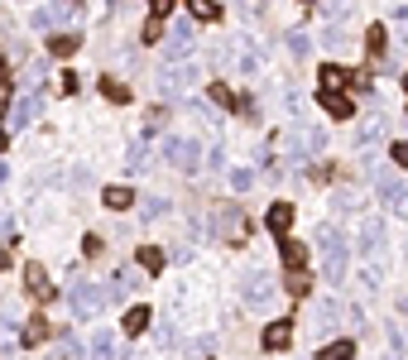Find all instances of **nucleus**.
<instances>
[{"label":"nucleus","mask_w":408,"mask_h":360,"mask_svg":"<svg viewBox=\"0 0 408 360\" xmlns=\"http://www.w3.org/2000/svg\"><path fill=\"white\" fill-rule=\"evenodd\" d=\"M317 245H322V255H326V278L336 283V278L346 274V240H341V231H336V226H322V231H317Z\"/></svg>","instance_id":"nucleus-1"},{"label":"nucleus","mask_w":408,"mask_h":360,"mask_svg":"<svg viewBox=\"0 0 408 360\" xmlns=\"http://www.w3.org/2000/svg\"><path fill=\"white\" fill-rule=\"evenodd\" d=\"M106 298H115V288H91V283H72V312L77 317H96L101 307H106Z\"/></svg>","instance_id":"nucleus-2"},{"label":"nucleus","mask_w":408,"mask_h":360,"mask_svg":"<svg viewBox=\"0 0 408 360\" xmlns=\"http://www.w3.org/2000/svg\"><path fill=\"white\" fill-rule=\"evenodd\" d=\"M163 154L183 168V173H192V168L202 164V144H197V139H188V135H173L168 144H163Z\"/></svg>","instance_id":"nucleus-3"},{"label":"nucleus","mask_w":408,"mask_h":360,"mask_svg":"<svg viewBox=\"0 0 408 360\" xmlns=\"http://www.w3.org/2000/svg\"><path fill=\"white\" fill-rule=\"evenodd\" d=\"M25 288H29V298H39V303L53 298V283H49V274H44L39 264H29V269H25Z\"/></svg>","instance_id":"nucleus-4"},{"label":"nucleus","mask_w":408,"mask_h":360,"mask_svg":"<svg viewBox=\"0 0 408 360\" xmlns=\"http://www.w3.org/2000/svg\"><path fill=\"white\" fill-rule=\"evenodd\" d=\"M44 111V101H39V96H25V101H15V106H10V130H25L29 120H34V115Z\"/></svg>","instance_id":"nucleus-5"},{"label":"nucleus","mask_w":408,"mask_h":360,"mask_svg":"<svg viewBox=\"0 0 408 360\" xmlns=\"http://www.w3.org/2000/svg\"><path fill=\"white\" fill-rule=\"evenodd\" d=\"M63 20H72V5H44V10H34V25L39 29H58Z\"/></svg>","instance_id":"nucleus-6"},{"label":"nucleus","mask_w":408,"mask_h":360,"mask_svg":"<svg viewBox=\"0 0 408 360\" xmlns=\"http://www.w3.org/2000/svg\"><path fill=\"white\" fill-rule=\"evenodd\" d=\"M288 341H293V322H269L264 327V346L269 351H288Z\"/></svg>","instance_id":"nucleus-7"},{"label":"nucleus","mask_w":408,"mask_h":360,"mask_svg":"<svg viewBox=\"0 0 408 360\" xmlns=\"http://www.w3.org/2000/svg\"><path fill=\"white\" fill-rule=\"evenodd\" d=\"M192 49V20H178L173 25V44H168V58H183Z\"/></svg>","instance_id":"nucleus-8"},{"label":"nucleus","mask_w":408,"mask_h":360,"mask_svg":"<svg viewBox=\"0 0 408 360\" xmlns=\"http://www.w3.org/2000/svg\"><path fill=\"white\" fill-rule=\"evenodd\" d=\"M322 111L336 115V120H351V96H341V91H322Z\"/></svg>","instance_id":"nucleus-9"},{"label":"nucleus","mask_w":408,"mask_h":360,"mask_svg":"<svg viewBox=\"0 0 408 360\" xmlns=\"http://www.w3.org/2000/svg\"><path fill=\"white\" fill-rule=\"evenodd\" d=\"M317 82H322V91H341V86L351 82V72H346V68H336V63H326L322 72H317Z\"/></svg>","instance_id":"nucleus-10"},{"label":"nucleus","mask_w":408,"mask_h":360,"mask_svg":"<svg viewBox=\"0 0 408 360\" xmlns=\"http://www.w3.org/2000/svg\"><path fill=\"white\" fill-rule=\"evenodd\" d=\"M279 255H283V269H288V274H302V259H307V250H302L298 240H283V245H279Z\"/></svg>","instance_id":"nucleus-11"},{"label":"nucleus","mask_w":408,"mask_h":360,"mask_svg":"<svg viewBox=\"0 0 408 360\" xmlns=\"http://www.w3.org/2000/svg\"><path fill=\"white\" fill-rule=\"evenodd\" d=\"M269 293H274V283L264 274H250V278H245V298H250V303H269Z\"/></svg>","instance_id":"nucleus-12"},{"label":"nucleus","mask_w":408,"mask_h":360,"mask_svg":"<svg viewBox=\"0 0 408 360\" xmlns=\"http://www.w3.org/2000/svg\"><path fill=\"white\" fill-rule=\"evenodd\" d=\"M293 226V207L288 202H274L269 207V231H288Z\"/></svg>","instance_id":"nucleus-13"},{"label":"nucleus","mask_w":408,"mask_h":360,"mask_svg":"<svg viewBox=\"0 0 408 360\" xmlns=\"http://www.w3.org/2000/svg\"><path fill=\"white\" fill-rule=\"evenodd\" d=\"M91 356H96V360H115V346H110V332H106V327L91 336Z\"/></svg>","instance_id":"nucleus-14"},{"label":"nucleus","mask_w":408,"mask_h":360,"mask_svg":"<svg viewBox=\"0 0 408 360\" xmlns=\"http://www.w3.org/2000/svg\"><path fill=\"white\" fill-rule=\"evenodd\" d=\"M144 327H149V307H130V312H125V332L139 336Z\"/></svg>","instance_id":"nucleus-15"},{"label":"nucleus","mask_w":408,"mask_h":360,"mask_svg":"<svg viewBox=\"0 0 408 360\" xmlns=\"http://www.w3.org/2000/svg\"><path fill=\"white\" fill-rule=\"evenodd\" d=\"M317 322H322V327H336V322H341V303H336V298H326V303L317 307Z\"/></svg>","instance_id":"nucleus-16"},{"label":"nucleus","mask_w":408,"mask_h":360,"mask_svg":"<svg viewBox=\"0 0 408 360\" xmlns=\"http://www.w3.org/2000/svg\"><path fill=\"white\" fill-rule=\"evenodd\" d=\"M130 202H135V193H130V188H106V207H115V212H125Z\"/></svg>","instance_id":"nucleus-17"},{"label":"nucleus","mask_w":408,"mask_h":360,"mask_svg":"<svg viewBox=\"0 0 408 360\" xmlns=\"http://www.w3.org/2000/svg\"><path fill=\"white\" fill-rule=\"evenodd\" d=\"M221 226L231 231V240H245V221H241V212H221Z\"/></svg>","instance_id":"nucleus-18"},{"label":"nucleus","mask_w":408,"mask_h":360,"mask_svg":"<svg viewBox=\"0 0 408 360\" xmlns=\"http://www.w3.org/2000/svg\"><path fill=\"white\" fill-rule=\"evenodd\" d=\"M217 15H221L217 0H192V20H217Z\"/></svg>","instance_id":"nucleus-19"},{"label":"nucleus","mask_w":408,"mask_h":360,"mask_svg":"<svg viewBox=\"0 0 408 360\" xmlns=\"http://www.w3.org/2000/svg\"><path fill=\"white\" fill-rule=\"evenodd\" d=\"M49 49H53L58 58H68L72 49H77V39H72V34H53V39H49Z\"/></svg>","instance_id":"nucleus-20"},{"label":"nucleus","mask_w":408,"mask_h":360,"mask_svg":"<svg viewBox=\"0 0 408 360\" xmlns=\"http://www.w3.org/2000/svg\"><path fill=\"white\" fill-rule=\"evenodd\" d=\"M322 356H326V360H351V356H355V346H351V341H331Z\"/></svg>","instance_id":"nucleus-21"},{"label":"nucleus","mask_w":408,"mask_h":360,"mask_svg":"<svg viewBox=\"0 0 408 360\" xmlns=\"http://www.w3.org/2000/svg\"><path fill=\"white\" fill-rule=\"evenodd\" d=\"M139 264H144L149 274H159L163 269V250H139Z\"/></svg>","instance_id":"nucleus-22"},{"label":"nucleus","mask_w":408,"mask_h":360,"mask_svg":"<svg viewBox=\"0 0 408 360\" xmlns=\"http://www.w3.org/2000/svg\"><path fill=\"white\" fill-rule=\"evenodd\" d=\"M365 49H370V53H384V29L380 25L365 29Z\"/></svg>","instance_id":"nucleus-23"},{"label":"nucleus","mask_w":408,"mask_h":360,"mask_svg":"<svg viewBox=\"0 0 408 360\" xmlns=\"http://www.w3.org/2000/svg\"><path fill=\"white\" fill-rule=\"evenodd\" d=\"M283 283H288V293H293V298H302V293L312 288V278H307V274H288Z\"/></svg>","instance_id":"nucleus-24"},{"label":"nucleus","mask_w":408,"mask_h":360,"mask_svg":"<svg viewBox=\"0 0 408 360\" xmlns=\"http://www.w3.org/2000/svg\"><path fill=\"white\" fill-rule=\"evenodd\" d=\"M101 96H110L115 106H120V101H130V91H125L120 82H101Z\"/></svg>","instance_id":"nucleus-25"},{"label":"nucleus","mask_w":408,"mask_h":360,"mask_svg":"<svg viewBox=\"0 0 408 360\" xmlns=\"http://www.w3.org/2000/svg\"><path fill=\"white\" fill-rule=\"evenodd\" d=\"M250 183H255V173H250V168H236V173H231V188H236V193H245Z\"/></svg>","instance_id":"nucleus-26"},{"label":"nucleus","mask_w":408,"mask_h":360,"mask_svg":"<svg viewBox=\"0 0 408 360\" xmlns=\"http://www.w3.org/2000/svg\"><path fill=\"white\" fill-rule=\"evenodd\" d=\"M360 240H365V245H380V221H375V217L365 221V231H360Z\"/></svg>","instance_id":"nucleus-27"},{"label":"nucleus","mask_w":408,"mask_h":360,"mask_svg":"<svg viewBox=\"0 0 408 360\" xmlns=\"http://www.w3.org/2000/svg\"><path fill=\"white\" fill-rule=\"evenodd\" d=\"M163 212H168V197H149L144 202V217H163Z\"/></svg>","instance_id":"nucleus-28"},{"label":"nucleus","mask_w":408,"mask_h":360,"mask_svg":"<svg viewBox=\"0 0 408 360\" xmlns=\"http://www.w3.org/2000/svg\"><path fill=\"white\" fill-rule=\"evenodd\" d=\"M163 120H168V111H163V106H154V111L144 115V125H149V130H163Z\"/></svg>","instance_id":"nucleus-29"},{"label":"nucleus","mask_w":408,"mask_h":360,"mask_svg":"<svg viewBox=\"0 0 408 360\" xmlns=\"http://www.w3.org/2000/svg\"><path fill=\"white\" fill-rule=\"evenodd\" d=\"M389 159H394V164H404V168H408V139H399V144L389 149Z\"/></svg>","instance_id":"nucleus-30"},{"label":"nucleus","mask_w":408,"mask_h":360,"mask_svg":"<svg viewBox=\"0 0 408 360\" xmlns=\"http://www.w3.org/2000/svg\"><path fill=\"white\" fill-rule=\"evenodd\" d=\"M288 49H293V58H307V49H312V44H307L302 34H293V39H288Z\"/></svg>","instance_id":"nucleus-31"},{"label":"nucleus","mask_w":408,"mask_h":360,"mask_svg":"<svg viewBox=\"0 0 408 360\" xmlns=\"http://www.w3.org/2000/svg\"><path fill=\"white\" fill-rule=\"evenodd\" d=\"M322 15H326V20H346V15H351V5H322Z\"/></svg>","instance_id":"nucleus-32"},{"label":"nucleus","mask_w":408,"mask_h":360,"mask_svg":"<svg viewBox=\"0 0 408 360\" xmlns=\"http://www.w3.org/2000/svg\"><path fill=\"white\" fill-rule=\"evenodd\" d=\"M63 356H68V360H82V346H77V341H72V336L63 341Z\"/></svg>","instance_id":"nucleus-33"},{"label":"nucleus","mask_w":408,"mask_h":360,"mask_svg":"<svg viewBox=\"0 0 408 360\" xmlns=\"http://www.w3.org/2000/svg\"><path fill=\"white\" fill-rule=\"evenodd\" d=\"M399 20H404V25H408V5H399Z\"/></svg>","instance_id":"nucleus-34"},{"label":"nucleus","mask_w":408,"mask_h":360,"mask_svg":"<svg viewBox=\"0 0 408 360\" xmlns=\"http://www.w3.org/2000/svg\"><path fill=\"white\" fill-rule=\"evenodd\" d=\"M5 101H10V96H5V86H0V111H5Z\"/></svg>","instance_id":"nucleus-35"},{"label":"nucleus","mask_w":408,"mask_h":360,"mask_svg":"<svg viewBox=\"0 0 408 360\" xmlns=\"http://www.w3.org/2000/svg\"><path fill=\"white\" fill-rule=\"evenodd\" d=\"M5 264H10V255H5V250H0V269H5Z\"/></svg>","instance_id":"nucleus-36"},{"label":"nucleus","mask_w":408,"mask_h":360,"mask_svg":"<svg viewBox=\"0 0 408 360\" xmlns=\"http://www.w3.org/2000/svg\"><path fill=\"white\" fill-rule=\"evenodd\" d=\"M5 231H10V221H5V217H0V236H5Z\"/></svg>","instance_id":"nucleus-37"},{"label":"nucleus","mask_w":408,"mask_h":360,"mask_svg":"<svg viewBox=\"0 0 408 360\" xmlns=\"http://www.w3.org/2000/svg\"><path fill=\"white\" fill-rule=\"evenodd\" d=\"M0 188H5V168H0Z\"/></svg>","instance_id":"nucleus-38"},{"label":"nucleus","mask_w":408,"mask_h":360,"mask_svg":"<svg viewBox=\"0 0 408 360\" xmlns=\"http://www.w3.org/2000/svg\"><path fill=\"white\" fill-rule=\"evenodd\" d=\"M0 82H5V63H0Z\"/></svg>","instance_id":"nucleus-39"},{"label":"nucleus","mask_w":408,"mask_h":360,"mask_svg":"<svg viewBox=\"0 0 408 360\" xmlns=\"http://www.w3.org/2000/svg\"><path fill=\"white\" fill-rule=\"evenodd\" d=\"M0 149H5V130H0Z\"/></svg>","instance_id":"nucleus-40"},{"label":"nucleus","mask_w":408,"mask_h":360,"mask_svg":"<svg viewBox=\"0 0 408 360\" xmlns=\"http://www.w3.org/2000/svg\"><path fill=\"white\" fill-rule=\"evenodd\" d=\"M404 91H408V72H404Z\"/></svg>","instance_id":"nucleus-41"}]
</instances>
